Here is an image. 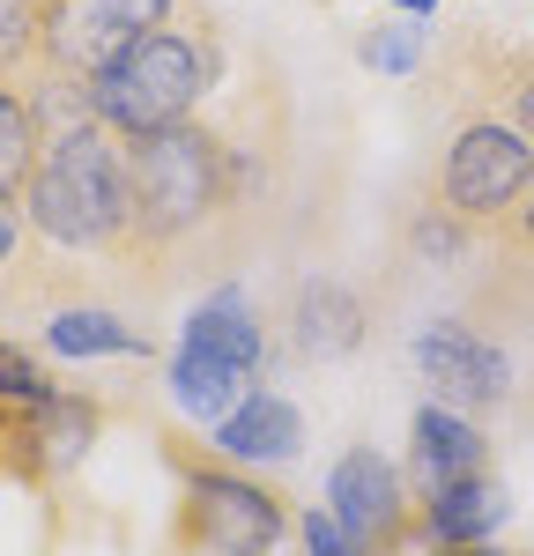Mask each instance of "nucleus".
<instances>
[{
  "label": "nucleus",
  "mask_w": 534,
  "mask_h": 556,
  "mask_svg": "<svg viewBox=\"0 0 534 556\" xmlns=\"http://www.w3.org/2000/svg\"><path fill=\"white\" fill-rule=\"evenodd\" d=\"M490 298H534V186L520 193V208L505 215L497 230H490Z\"/></svg>",
  "instance_id": "obj_18"
},
{
  "label": "nucleus",
  "mask_w": 534,
  "mask_h": 556,
  "mask_svg": "<svg viewBox=\"0 0 534 556\" xmlns=\"http://www.w3.org/2000/svg\"><path fill=\"white\" fill-rule=\"evenodd\" d=\"M164 460L178 475V513H171V549L178 556H275V542L290 534V505L282 490H267L260 475H245L223 453H201L171 438Z\"/></svg>",
  "instance_id": "obj_4"
},
{
  "label": "nucleus",
  "mask_w": 534,
  "mask_h": 556,
  "mask_svg": "<svg viewBox=\"0 0 534 556\" xmlns=\"http://www.w3.org/2000/svg\"><path fill=\"white\" fill-rule=\"evenodd\" d=\"M453 83H468V112L512 127L534 149V52L512 38H460L453 45Z\"/></svg>",
  "instance_id": "obj_11"
},
{
  "label": "nucleus",
  "mask_w": 534,
  "mask_h": 556,
  "mask_svg": "<svg viewBox=\"0 0 534 556\" xmlns=\"http://www.w3.org/2000/svg\"><path fill=\"white\" fill-rule=\"evenodd\" d=\"M186 0H38V38H30V75L23 89L44 104V127H52V104L75 112L82 97L127 45H141L156 23H171Z\"/></svg>",
  "instance_id": "obj_5"
},
{
  "label": "nucleus",
  "mask_w": 534,
  "mask_h": 556,
  "mask_svg": "<svg viewBox=\"0 0 534 556\" xmlns=\"http://www.w3.org/2000/svg\"><path fill=\"white\" fill-rule=\"evenodd\" d=\"M245 208H260V164L238 134L186 119V127L127 149V260L141 290L178 275H216L245 245Z\"/></svg>",
  "instance_id": "obj_1"
},
{
  "label": "nucleus",
  "mask_w": 534,
  "mask_h": 556,
  "mask_svg": "<svg viewBox=\"0 0 534 556\" xmlns=\"http://www.w3.org/2000/svg\"><path fill=\"white\" fill-rule=\"evenodd\" d=\"M505 519H512V497H505V482H497V475L453 482V490L416 497V549H460V542H490Z\"/></svg>",
  "instance_id": "obj_14"
},
{
  "label": "nucleus",
  "mask_w": 534,
  "mask_h": 556,
  "mask_svg": "<svg viewBox=\"0 0 534 556\" xmlns=\"http://www.w3.org/2000/svg\"><path fill=\"white\" fill-rule=\"evenodd\" d=\"M297 356H349L364 342V304L342 282H305L297 290V319H290Z\"/></svg>",
  "instance_id": "obj_16"
},
{
  "label": "nucleus",
  "mask_w": 534,
  "mask_h": 556,
  "mask_svg": "<svg viewBox=\"0 0 534 556\" xmlns=\"http://www.w3.org/2000/svg\"><path fill=\"white\" fill-rule=\"evenodd\" d=\"M534 186V149L512 127H497L483 112H460L453 134L431 156V178H423V201L438 215H453L460 230L490 238L505 215L520 208V193Z\"/></svg>",
  "instance_id": "obj_7"
},
{
  "label": "nucleus",
  "mask_w": 534,
  "mask_h": 556,
  "mask_svg": "<svg viewBox=\"0 0 534 556\" xmlns=\"http://www.w3.org/2000/svg\"><path fill=\"white\" fill-rule=\"evenodd\" d=\"M60 393V379H44L38 356H23L15 342H0V408H38V401H52Z\"/></svg>",
  "instance_id": "obj_19"
},
{
  "label": "nucleus",
  "mask_w": 534,
  "mask_h": 556,
  "mask_svg": "<svg viewBox=\"0 0 534 556\" xmlns=\"http://www.w3.org/2000/svg\"><path fill=\"white\" fill-rule=\"evenodd\" d=\"M30 38H38V0H0V83L30 75Z\"/></svg>",
  "instance_id": "obj_20"
},
{
  "label": "nucleus",
  "mask_w": 534,
  "mask_h": 556,
  "mask_svg": "<svg viewBox=\"0 0 534 556\" xmlns=\"http://www.w3.org/2000/svg\"><path fill=\"white\" fill-rule=\"evenodd\" d=\"M408 490L431 497V490H453V482H475L490 475V430L475 416H453L438 401H423L408 416Z\"/></svg>",
  "instance_id": "obj_12"
},
{
  "label": "nucleus",
  "mask_w": 534,
  "mask_h": 556,
  "mask_svg": "<svg viewBox=\"0 0 534 556\" xmlns=\"http://www.w3.org/2000/svg\"><path fill=\"white\" fill-rule=\"evenodd\" d=\"M356 60L379 67V75H416V67H423V38H416V23H400V30L364 38V45H356Z\"/></svg>",
  "instance_id": "obj_21"
},
{
  "label": "nucleus",
  "mask_w": 534,
  "mask_h": 556,
  "mask_svg": "<svg viewBox=\"0 0 534 556\" xmlns=\"http://www.w3.org/2000/svg\"><path fill=\"white\" fill-rule=\"evenodd\" d=\"M267 371V327L253 319V304L238 282H223L208 298L193 304V319H186V334L171 349V401L193 416V424L216 430Z\"/></svg>",
  "instance_id": "obj_6"
},
{
  "label": "nucleus",
  "mask_w": 534,
  "mask_h": 556,
  "mask_svg": "<svg viewBox=\"0 0 534 556\" xmlns=\"http://www.w3.org/2000/svg\"><path fill=\"white\" fill-rule=\"evenodd\" d=\"M416 371L431 379L438 408L475 416V424H483L490 408H505V393H512V364H505L497 334L475 327V319H431L416 334Z\"/></svg>",
  "instance_id": "obj_10"
},
{
  "label": "nucleus",
  "mask_w": 534,
  "mask_h": 556,
  "mask_svg": "<svg viewBox=\"0 0 534 556\" xmlns=\"http://www.w3.org/2000/svg\"><path fill=\"white\" fill-rule=\"evenodd\" d=\"M416 556H520V549H497V542H460V549H416Z\"/></svg>",
  "instance_id": "obj_23"
},
{
  "label": "nucleus",
  "mask_w": 534,
  "mask_h": 556,
  "mask_svg": "<svg viewBox=\"0 0 534 556\" xmlns=\"http://www.w3.org/2000/svg\"><path fill=\"white\" fill-rule=\"evenodd\" d=\"M208 445H216L223 460H238V468H282V460L305 453V416H297V401H282V393L253 386V393L216 424Z\"/></svg>",
  "instance_id": "obj_13"
},
{
  "label": "nucleus",
  "mask_w": 534,
  "mask_h": 556,
  "mask_svg": "<svg viewBox=\"0 0 534 556\" xmlns=\"http://www.w3.org/2000/svg\"><path fill=\"white\" fill-rule=\"evenodd\" d=\"M38 342L52 356H67V364H89V356H156V342L141 327H127L112 304H52Z\"/></svg>",
  "instance_id": "obj_15"
},
{
  "label": "nucleus",
  "mask_w": 534,
  "mask_h": 556,
  "mask_svg": "<svg viewBox=\"0 0 534 556\" xmlns=\"http://www.w3.org/2000/svg\"><path fill=\"white\" fill-rule=\"evenodd\" d=\"M97 430H104V408L89 393H75V386H60L38 408H0V475L23 482V490L67 482L89 460Z\"/></svg>",
  "instance_id": "obj_9"
},
{
  "label": "nucleus",
  "mask_w": 534,
  "mask_h": 556,
  "mask_svg": "<svg viewBox=\"0 0 534 556\" xmlns=\"http://www.w3.org/2000/svg\"><path fill=\"white\" fill-rule=\"evenodd\" d=\"M386 8H400V15H408V23H416V15H423V23H431V15H438V0H386Z\"/></svg>",
  "instance_id": "obj_24"
},
{
  "label": "nucleus",
  "mask_w": 534,
  "mask_h": 556,
  "mask_svg": "<svg viewBox=\"0 0 534 556\" xmlns=\"http://www.w3.org/2000/svg\"><path fill=\"white\" fill-rule=\"evenodd\" d=\"M23 230L30 253L15 275H30L38 260H104L119 275L127 260V141L97 127V119H52L30 178H23Z\"/></svg>",
  "instance_id": "obj_2"
},
{
  "label": "nucleus",
  "mask_w": 534,
  "mask_h": 556,
  "mask_svg": "<svg viewBox=\"0 0 534 556\" xmlns=\"http://www.w3.org/2000/svg\"><path fill=\"white\" fill-rule=\"evenodd\" d=\"M290 534L305 542V556H356V549H349V534H342V527L327 519V505H312V513H297V519H290Z\"/></svg>",
  "instance_id": "obj_22"
},
{
  "label": "nucleus",
  "mask_w": 534,
  "mask_h": 556,
  "mask_svg": "<svg viewBox=\"0 0 534 556\" xmlns=\"http://www.w3.org/2000/svg\"><path fill=\"white\" fill-rule=\"evenodd\" d=\"M327 519L349 534L356 556H408L416 549V490L379 445H349L327 468Z\"/></svg>",
  "instance_id": "obj_8"
},
{
  "label": "nucleus",
  "mask_w": 534,
  "mask_h": 556,
  "mask_svg": "<svg viewBox=\"0 0 534 556\" xmlns=\"http://www.w3.org/2000/svg\"><path fill=\"white\" fill-rule=\"evenodd\" d=\"M223 60H230V45H223L216 8L208 0H186L171 23H156L141 45H127L75 97V112L97 119V127L112 134V141H127V149L134 141H156V134L201 119V104L223 83Z\"/></svg>",
  "instance_id": "obj_3"
},
{
  "label": "nucleus",
  "mask_w": 534,
  "mask_h": 556,
  "mask_svg": "<svg viewBox=\"0 0 534 556\" xmlns=\"http://www.w3.org/2000/svg\"><path fill=\"white\" fill-rule=\"evenodd\" d=\"M44 149V104L23 83H0V201H23V178Z\"/></svg>",
  "instance_id": "obj_17"
}]
</instances>
